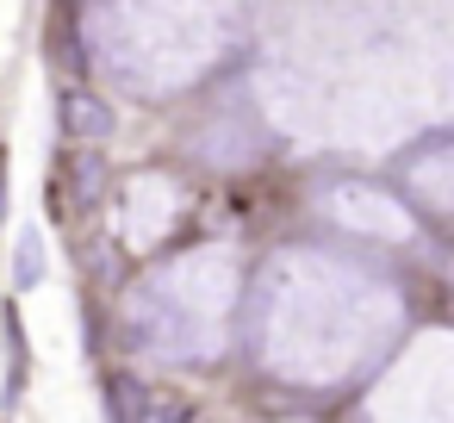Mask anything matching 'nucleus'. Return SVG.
I'll return each mask as SVG.
<instances>
[{
    "mask_svg": "<svg viewBox=\"0 0 454 423\" xmlns=\"http://www.w3.org/2000/svg\"><path fill=\"white\" fill-rule=\"evenodd\" d=\"M63 181H69V200H75V206H94V200L106 193V162H100L94 150H75V156L63 162Z\"/></svg>",
    "mask_w": 454,
    "mask_h": 423,
    "instance_id": "nucleus-2",
    "label": "nucleus"
},
{
    "mask_svg": "<svg viewBox=\"0 0 454 423\" xmlns=\"http://www.w3.org/2000/svg\"><path fill=\"white\" fill-rule=\"evenodd\" d=\"M144 380H131V373H113V386H106V411L113 417H144Z\"/></svg>",
    "mask_w": 454,
    "mask_h": 423,
    "instance_id": "nucleus-3",
    "label": "nucleus"
},
{
    "mask_svg": "<svg viewBox=\"0 0 454 423\" xmlns=\"http://www.w3.org/2000/svg\"><path fill=\"white\" fill-rule=\"evenodd\" d=\"M44 280V249H38V237L26 231L20 237V286H38Z\"/></svg>",
    "mask_w": 454,
    "mask_h": 423,
    "instance_id": "nucleus-4",
    "label": "nucleus"
},
{
    "mask_svg": "<svg viewBox=\"0 0 454 423\" xmlns=\"http://www.w3.org/2000/svg\"><path fill=\"white\" fill-rule=\"evenodd\" d=\"M57 119H63L69 137H113V131H119V113H113L100 94H88V88H69V94L57 100Z\"/></svg>",
    "mask_w": 454,
    "mask_h": 423,
    "instance_id": "nucleus-1",
    "label": "nucleus"
}]
</instances>
